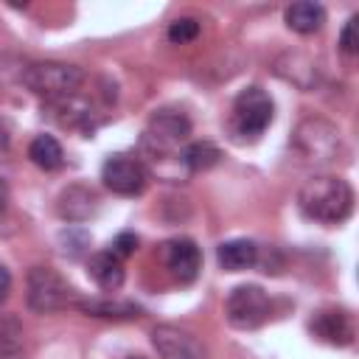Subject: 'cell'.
Segmentation results:
<instances>
[{"label": "cell", "instance_id": "f1b7e54d", "mask_svg": "<svg viewBox=\"0 0 359 359\" xmlns=\"http://www.w3.org/2000/svg\"><path fill=\"white\" fill-rule=\"evenodd\" d=\"M129 359H146V356H129Z\"/></svg>", "mask_w": 359, "mask_h": 359}, {"label": "cell", "instance_id": "5bb4252c", "mask_svg": "<svg viewBox=\"0 0 359 359\" xmlns=\"http://www.w3.org/2000/svg\"><path fill=\"white\" fill-rule=\"evenodd\" d=\"M216 258H219V266L222 269L241 272V269H250L258 261V247L252 241H247V238H233V241L219 244Z\"/></svg>", "mask_w": 359, "mask_h": 359}, {"label": "cell", "instance_id": "7c38bea8", "mask_svg": "<svg viewBox=\"0 0 359 359\" xmlns=\"http://www.w3.org/2000/svg\"><path fill=\"white\" fill-rule=\"evenodd\" d=\"M95 194L87 188V185H67L62 194H59V202H56V210L65 222H87L93 213H95Z\"/></svg>", "mask_w": 359, "mask_h": 359}, {"label": "cell", "instance_id": "83f0119b", "mask_svg": "<svg viewBox=\"0 0 359 359\" xmlns=\"http://www.w3.org/2000/svg\"><path fill=\"white\" fill-rule=\"evenodd\" d=\"M6 140H8V135H6V129H3V126H0V149H3V146H6Z\"/></svg>", "mask_w": 359, "mask_h": 359}, {"label": "cell", "instance_id": "ac0fdd59", "mask_svg": "<svg viewBox=\"0 0 359 359\" xmlns=\"http://www.w3.org/2000/svg\"><path fill=\"white\" fill-rule=\"evenodd\" d=\"M28 157H31L34 165H39L45 171H53L65 163V151H62V146L53 135H36L28 146Z\"/></svg>", "mask_w": 359, "mask_h": 359}, {"label": "cell", "instance_id": "603a6c76", "mask_svg": "<svg viewBox=\"0 0 359 359\" xmlns=\"http://www.w3.org/2000/svg\"><path fill=\"white\" fill-rule=\"evenodd\" d=\"M135 250H137V236H135V233L126 230V233H118V236H115V241H112V252H115L118 258H129Z\"/></svg>", "mask_w": 359, "mask_h": 359}, {"label": "cell", "instance_id": "3957f363", "mask_svg": "<svg viewBox=\"0 0 359 359\" xmlns=\"http://www.w3.org/2000/svg\"><path fill=\"white\" fill-rule=\"evenodd\" d=\"M191 121L177 109H160L149 118L143 132V154L146 157H177L174 151L188 140Z\"/></svg>", "mask_w": 359, "mask_h": 359}, {"label": "cell", "instance_id": "7a4b0ae2", "mask_svg": "<svg viewBox=\"0 0 359 359\" xmlns=\"http://www.w3.org/2000/svg\"><path fill=\"white\" fill-rule=\"evenodd\" d=\"M22 84L45 101H62L79 93L84 70L67 62H34L22 70Z\"/></svg>", "mask_w": 359, "mask_h": 359}, {"label": "cell", "instance_id": "ba28073f", "mask_svg": "<svg viewBox=\"0 0 359 359\" xmlns=\"http://www.w3.org/2000/svg\"><path fill=\"white\" fill-rule=\"evenodd\" d=\"M101 180L112 194L121 196H137L146 185V168L137 157L129 154H112L107 157L104 168H101Z\"/></svg>", "mask_w": 359, "mask_h": 359}, {"label": "cell", "instance_id": "44dd1931", "mask_svg": "<svg viewBox=\"0 0 359 359\" xmlns=\"http://www.w3.org/2000/svg\"><path fill=\"white\" fill-rule=\"evenodd\" d=\"M59 241H62L65 255H70V258H79V255L90 247V236H87V230H81V227H65V230L59 233Z\"/></svg>", "mask_w": 359, "mask_h": 359}, {"label": "cell", "instance_id": "2e32d148", "mask_svg": "<svg viewBox=\"0 0 359 359\" xmlns=\"http://www.w3.org/2000/svg\"><path fill=\"white\" fill-rule=\"evenodd\" d=\"M90 317H107V320H135L140 317V306L129 300H79L76 303Z\"/></svg>", "mask_w": 359, "mask_h": 359}, {"label": "cell", "instance_id": "cb8c5ba5", "mask_svg": "<svg viewBox=\"0 0 359 359\" xmlns=\"http://www.w3.org/2000/svg\"><path fill=\"white\" fill-rule=\"evenodd\" d=\"M356 17H351L348 22H345V28H342V34H339V48L345 50V53H356Z\"/></svg>", "mask_w": 359, "mask_h": 359}, {"label": "cell", "instance_id": "484cf974", "mask_svg": "<svg viewBox=\"0 0 359 359\" xmlns=\"http://www.w3.org/2000/svg\"><path fill=\"white\" fill-rule=\"evenodd\" d=\"M8 289H11V275H8V269L0 264V300H6Z\"/></svg>", "mask_w": 359, "mask_h": 359}, {"label": "cell", "instance_id": "e0dca14e", "mask_svg": "<svg viewBox=\"0 0 359 359\" xmlns=\"http://www.w3.org/2000/svg\"><path fill=\"white\" fill-rule=\"evenodd\" d=\"M275 73H278L280 79H286V81L297 84L300 90H303L300 73H306V79H309V84H311V87L317 84V67H314V62H311L309 56H303V53H283V56L275 62Z\"/></svg>", "mask_w": 359, "mask_h": 359}, {"label": "cell", "instance_id": "d4e9b609", "mask_svg": "<svg viewBox=\"0 0 359 359\" xmlns=\"http://www.w3.org/2000/svg\"><path fill=\"white\" fill-rule=\"evenodd\" d=\"M20 342L17 339H0V359H20Z\"/></svg>", "mask_w": 359, "mask_h": 359}, {"label": "cell", "instance_id": "9a60e30c", "mask_svg": "<svg viewBox=\"0 0 359 359\" xmlns=\"http://www.w3.org/2000/svg\"><path fill=\"white\" fill-rule=\"evenodd\" d=\"M323 22H325V8L320 3L300 0L286 8V25L297 34H314L323 28Z\"/></svg>", "mask_w": 359, "mask_h": 359}, {"label": "cell", "instance_id": "ffe728a7", "mask_svg": "<svg viewBox=\"0 0 359 359\" xmlns=\"http://www.w3.org/2000/svg\"><path fill=\"white\" fill-rule=\"evenodd\" d=\"M219 157H222V151H219L210 140H196V143L185 146V151H182V163H185V168H191V171L213 168V165L219 163Z\"/></svg>", "mask_w": 359, "mask_h": 359}, {"label": "cell", "instance_id": "8992f818", "mask_svg": "<svg viewBox=\"0 0 359 359\" xmlns=\"http://www.w3.org/2000/svg\"><path fill=\"white\" fill-rule=\"evenodd\" d=\"M25 289H28L25 292L28 309L36 311V314H50V311L62 309L67 303V297H70L67 280L50 266H31Z\"/></svg>", "mask_w": 359, "mask_h": 359}, {"label": "cell", "instance_id": "8fae6325", "mask_svg": "<svg viewBox=\"0 0 359 359\" xmlns=\"http://www.w3.org/2000/svg\"><path fill=\"white\" fill-rule=\"evenodd\" d=\"M311 334L328 345H348L353 342V323L342 309H323L311 320Z\"/></svg>", "mask_w": 359, "mask_h": 359}, {"label": "cell", "instance_id": "d6986e66", "mask_svg": "<svg viewBox=\"0 0 359 359\" xmlns=\"http://www.w3.org/2000/svg\"><path fill=\"white\" fill-rule=\"evenodd\" d=\"M53 104V118L62 123V126H87L90 118H93V107L90 101L70 95V98H62V101H50Z\"/></svg>", "mask_w": 359, "mask_h": 359}, {"label": "cell", "instance_id": "52a82bcc", "mask_svg": "<svg viewBox=\"0 0 359 359\" xmlns=\"http://www.w3.org/2000/svg\"><path fill=\"white\" fill-rule=\"evenodd\" d=\"M224 314H227V323L233 328H258L261 323H266L269 317V297L261 286L255 283H244V286H236L230 294H227V303H224Z\"/></svg>", "mask_w": 359, "mask_h": 359}, {"label": "cell", "instance_id": "9c48e42d", "mask_svg": "<svg viewBox=\"0 0 359 359\" xmlns=\"http://www.w3.org/2000/svg\"><path fill=\"white\" fill-rule=\"evenodd\" d=\"M151 345L160 359H208L205 345L177 325H157L151 331Z\"/></svg>", "mask_w": 359, "mask_h": 359}, {"label": "cell", "instance_id": "30bf717a", "mask_svg": "<svg viewBox=\"0 0 359 359\" xmlns=\"http://www.w3.org/2000/svg\"><path fill=\"white\" fill-rule=\"evenodd\" d=\"M163 264L180 283H191L202 269V252L191 238H171L163 244Z\"/></svg>", "mask_w": 359, "mask_h": 359}, {"label": "cell", "instance_id": "7402d4cb", "mask_svg": "<svg viewBox=\"0 0 359 359\" xmlns=\"http://www.w3.org/2000/svg\"><path fill=\"white\" fill-rule=\"evenodd\" d=\"M199 20H194V17H180V20H174L171 25H168V39L174 42V45H185V42H194L196 36H199Z\"/></svg>", "mask_w": 359, "mask_h": 359}, {"label": "cell", "instance_id": "4316f807", "mask_svg": "<svg viewBox=\"0 0 359 359\" xmlns=\"http://www.w3.org/2000/svg\"><path fill=\"white\" fill-rule=\"evenodd\" d=\"M6 205H8V185L6 180H0V213L6 210Z\"/></svg>", "mask_w": 359, "mask_h": 359}, {"label": "cell", "instance_id": "5b68a950", "mask_svg": "<svg viewBox=\"0 0 359 359\" xmlns=\"http://www.w3.org/2000/svg\"><path fill=\"white\" fill-rule=\"evenodd\" d=\"M272 98L261 87H247L233 101V132L241 137H261L264 129L272 123Z\"/></svg>", "mask_w": 359, "mask_h": 359}, {"label": "cell", "instance_id": "4fadbf2b", "mask_svg": "<svg viewBox=\"0 0 359 359\" xmlns=\"http://www.w3.org/2000/svg\"><path fill=\"white\" fill-rule=\"evenodd\" d=\"M87 275L104 289V292H115L123 283V264L115 252H95L87 261Z\"/></svg>", "mask_w": 359, "mask_h": 359}, {"label": "cell", "instance_id": "277c9868", "mask_svg": "<svg viewBox=\"0 0 359 359\" xmlns=\"http://www.w3.org/2000/svg\"><path fill=\"white\" fill-rule=\"evenodd\" d=\"M294 149L309 160V163H331L339 154L342 137L339 129L325 121V118H303L292 135Z\"/></svg>", "mask_w": 359, "mask_h": 359}, {"label": "cell", "instance_id": "6da1fadb", "mask_svg": "<svg viewBox=\"0 0 359 359\" xmlns=\"http://www.w3.org/2000/svg\"><path fill=\"white\" fill-rule=\"evenodd\" d=\"M297 202L309 219H314L320 224H339L351 216L353 191L342 177L323 174V177H311L303 182Z\"/></svg>", "mask_w": 359, "mask_h": 359}]
</instances>
